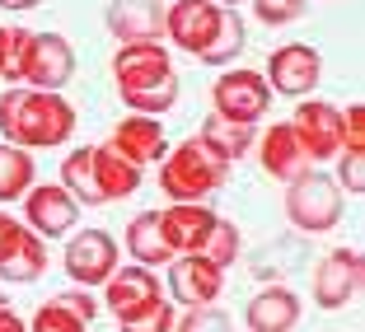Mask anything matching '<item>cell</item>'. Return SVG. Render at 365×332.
Returning a JSON list of instances; mask_svg holds the SVG:
<instances>
[{
    "instance_id": "cell-20",
    "label": "cell",
    "mask_w": 365,
    "mask_h": 332,
    "mask_svg": "<svg viewBox=\"0 0 365 332\" xmlns=\"http://www.w3.org/2000/svg\"><path fill=\"white\" fill-rule=\"evenodd\" d=\"M94 178H98V192H103V206L108 202H127V197L140 187V169L131 160H122L108 140L94 145Z\"/></svg>"
},
{
    "instance_id": "cell-7",
    "label": "cell",
    "mask_w": 365,
    "mask_h": 332,
    "mask_svg": "<svg viewBox=\"0 0 365 332\" xmlns=\"http://www.w3.org/2000/svg\"><path fill=\"white\" fill-rule=\"evenodd\" d=\"M295 136H300L309 164H328L342 155V113L323 98H300L295 103V118H290Z\"/></svg>"
},
{
    "instance_id": "cell-3",
    "label": "cell",
    "mask_w": 365,
    "mask_h": 332,
    "mask_svg": "<svg viewBox=\"0 0 365 332\" xmlns=\"http://www.w3.org/2000/svg\"><path fill=\"white\" fill-rule=\"evenodd\" d=\"M225 173L230 164L206 150L202 136H187L160 160V192L169 202H206L225 187Z\"/></svg>"
},
{
    "instance_id": "cell-27",
    "label": "cell",
    "mask_w": 365,
    "mask_h": 332,
    "mask_svg": "<svg viewBox=\"0 0 365 332\" xmlns=\"http://www.w3.org/2000/svg\"><path fill=\"white\" fill-rule=\"evenodd\" d=\"M197 253L206 257V262H211V267H235L239 262V253H244V239H239V225L235 220H220V215H215V225H211V234H206V244L197 248Z\"/></svg>"
},
{
    "instance_id": "cell-21",
    "label": "cell",
    "mask_w": 365,
    "mask_h": 332,
    "mask_svg": "<svg viewBox=\"0 0 365 332\" xmlns=\"http://www.w3.org/2000/svg\"><path fill=\"white\" fill-rule=\"evenodd\" d=\"M127 253L136 257V267H150V271L173 262L169 244H164V229H160V211L131 215V225H127Z\"/></svg>"
},
{
    "instance_id": "cell-39",
    "label": "cell",
    "mask_w": 365,
    "mask_h": 332,
    "mask_svg": "<svg viewBox=\"0 0 365 332\" xmlns=\"http://www.w3.org/2000/svg\"><path fill=\"white\" fill-rule=\"evenodd\" d=\"M215 5H220V10H239V5H244V0H215Z\"/></svg>"
},
{
    "instance_id": "cell-10",
    "label": "cell",
    "mask_w": 365,
    "mask_h": 332,
    "mask_svg": "<svg viewBox=\"0 0 365 332\" xmlns=\"http://www.w3.org/2000/svg\"><path fill=\"white\" fill-rule=\"evenodd\" d=\"M71 76H76V47L61 33H33L29 56H24V85L61 94L71 85Z\"/></svg>"
},
{
    "instance_id": "cell-30",
    "label": "cell",
    "mask_w": 365,
    "mask_h": 332,
    "mask_svg": "<svg viewBox=\"0 0 365 332\" xmlns=\"http://www.w3.org/2000/svg\"><path fill=\"white\" fill-rule=\"evenodd\" d=\"M173 332H235V318L225 309H215V304H202V309H187Z\"/></svg>"
},
{
    "instance_id": "cell-26",
    "label": "cell",
    "mask_w": 365,
    "mask_h": 332,
    "mask_svg": "<svg viewBox=\"0 0 365 332\" xmlns=\"http://www.w3.org/2000/svg\"><path fill=\"white\" fill-rule=\"evenodd\" d=\"M33 187V155L19 145H0V202H19Z\"/></svg>"
},
{
    "instance_id": "cell-17",
    "label": "cell",
    "mask_w": 365,
    "mask_h": 332,
    "mask_svg": "<svg viewBox=\"0 0 365 332\" xmlns=\"http://www.w3.org/2000/svg\"><path fill=\"white\" fill-rule=\"evenodd\" d=\"M108 33L118 43H160L164 33L160 0H108Z\"/></svg>"
},
{
    "instance_id": "cell-23",
    "label": "cell",
    "mask_w": 365,
    "mask_h": 332,
    "mask_svg": "<svg viewBox=\"0 0 365 332\" xmlns=\"http://www.w3.org/2000/svg\"><path fill=\"white\" fill-rule=\"evenodd\" d=\"M197 136H202L206 150L220 155L225 164H239L248 150H253V127H244V122H230V118H215V113L202 122V131H197Z\"/></svg>"
},
{
    "instance_id": "cell-25",
    "label": "cell",
    "mask_w": 365,
    "mask_h": 332,
    "mask_svg": "<svg viewBox=\"0 0 365 332\" xmlns=\"http://www.w3.org/2000/svg\"><path fill=\"white\" fill-rule=\"evenodd\" d=\"M248 33H244V19H239V10H225L220 14V28H215V38L206 43V52L197 56L202 66H230L239 52H244Z\"/></svg>"
},
{
    "instance_id": "cell-22",
    "label": "cell",
    "mask_w": 365,
    "mask_h": 332,
    "mask_svg": "<svg viewBox=\"0 0 365 332\" xmlns=\"http://www.w3.org/2000/svg\"><path fill=\"white\" fill-rule=\"evenodd\" d=\"M47 271V244L24 225V234L14 239L10 257L0 262V281H14V286H33V281Z\"/></svg>"
},
{
    "instance_id": "cell-9",
    "label": "cell",
    "mask_w": 365,
    "mask_h": 332,
    "mask_svg": "<svg viewBox=\"0 0 365 332\" xmlns=\"http://www.w3.org/2000/svg\"><path fill=\"white\" fill-rule=\"evenodd\" d=\"M61 267L76 286H103L113 271H118V239L108 229H80L61 253Z\"/></svg>"
},
{
    "instance_id": "cell-12",
    "label": "cell",
    "mask_w": 365,
    "mask_h": 332,
    "mask_svg": "<svg viewBox=\"0 0 365 332\" xmlns=\"http://www.w3.org/2000/svg\"><path fill=\"white\" fill-rule=\"evenodd\" d=\"M361 281H365L361 248H333L314 271V304L319 309H346L361 295Z\"/></svg>"
},
{
    "instance_id": "cell-13",
    "label": "cell",
    "mask_w": 365,
    "mask_h": 332,
    "mask_svg": "<svg viewBox=\"0 0 365 332\" xmlns=\"http://www.w3.org/2000/svg\"><path fill=\"white\" fill-rule=\"evenodd\" d=\"M160 300H164V290H160V276H155L150 267H122V271H113V276L103 281V304H108V313H113L118 323L145 313Z\"/></svg>"
},
{
    "instance_id": "cell-32",
    "label": "cell",
    "mask_w": 365,
    "mask_h": 332,
    "mask_svg": "<svg viewBox=\"0 0 365 332\" xmlns=\"http://www.w3.org/2000/svg\"><path fill=\"white\" fill-rule=\"evenodd\" d=\"M253 14H258L267 28H286L304 14V0H253Z\"/></svg>"
},
{
    "instance_id": "cell-28",
    "label": "cell",
    "mask_w": 365,
    "mask_h": 332,
    "mask_svg": "<svg viewBox=\"0 0 365 332\" xmlns=\"http://www.w3.org/2000/svg\"><path fill=\"white\" fill-rule=\"evenodd\" d=\"M29 43H33V28H24V24L5 28V66H0L5 89H10V85H24V56H29Z\"/></svg>"
},
{
    "instance_id": "cell-2",
    "label": "cell",
    "mask_w": 365,
    "mask_h": 332,
    "mask_svg": "<svg viewBox=\"0 0 365 332\" xmlns=\"http://www.w3.org/2000/svg\"><path fill=\"white\" fill-rule=\"evenodd\" d=\"M113 85L131 113L160 118L178 103V71L164 43H118L113 52Z\"/></svg>"
},
{
    "instance_id": "cell-18",
    "label": "cell",
    "mask_w": 365,
    "mask_h": 332,
    "mask_svg": "<svg viewBox=\"0 0 365 332\" xmlns=\"http://www.w3.org/2000/svg\"><path fill=\"white\" fill-rule=\"evenodd\" d=\"M244 323H248V332H295V323H300V295L290 286L258 290L244 309Z\"/></svg>"
},
{
    "instance_id": "cell-31",
    "label": "cell",
    "mask_w": 365,
    "mask_h": 332,
    "mask_svg": "<svg viewBox=\"0 0 365 332\" xmlns=\"http://www.w3.org/2000/svg\"><path fill=\"white\" fill-rule=\"evenodd\" d=\"M173 323H178V313H173V300L164 295L160 304H150L145 313H136V318L122 323V332H173Z\"/></svg>"
},
{
    "instance_id": "cell-33",
    "label": "cell",
    "mask_w": 365,
    "mask_h": 332,
    "mask_svg": "<svg viewBox=\"0 0 365 332\" xmlns=\"http://www.w3.org/2000/svg\"><path fill=\"white\" fill-rule=\"evenodd\" d=\"M342 155H361L365 160V108L351 103L342 113Z\"/></svg>"
},
{
    "instance_id": "cell-11",
    "label": "cell",
    "mask_w": 365,
    "mask_h": 332,
    "mask_svg": "<svg viewBox=\"0 0 365 332\" xmlns=\"http://www.w3.org/2000/svg\"><path fill=\"white\" fill-rule=\"evenodd\" d=\"M220 5L215 0H173L169 10H164V38H169L178 52L187 56H202L206 43L215 38L220 28Z\"/></svg>"
},
{
    "instance_id": "cell-15",
    "label": "cell",
    "mask_w": 365,
    "mask_h": 332,
    "mask_svg": "<svg viewBox=\"0 0 365 332\" xmlns=\"http://www.w3.org/2000/svg\"><path fill=\"white\" fill-rule=\"evenodd\" d=\"M108 145H113L122 160H131L136 169H145V164H160L164 155H169V136H164L160 118H145V113H131V118H122L118 127H113V136H108Z\"/></svg>"
},
{
    "instance_id": "cell-5",
    "label": "cell",
    "mask_w": 365,
    "mask_h": 332,
    "mask_svg": "<svg viewBox=\"0 0 365 332\" xmlns=\"http://www.w3.org/2000/svg\"><path fill=\"white\" fill-rule=\"evenodd\" d=\"M272 85L262 80V71H220V80L211 85V113L215 118H230V122H244V127H258L272 108Z\"/></svg>"
},
{
    "instance_id": "cell-19",
    "label": "cell",
    "mask_w": 365,
    "mask_h": 332,
    "mask_svg": "<svg viewBox=\"0 0 365 332\" xmlns=\"http://www.w3.org/2000/svg\"><path fill=\"white\" fill-rule=\"evenodd\" d=\"M262 169H267V178L277 182H290L295 173L309 169V155H304L300 136H295V127L290 122H272L267 131H262Z\"/></svg>"
},
{
    "instance_id": "cell-38",
    "label": "cell",
    "mask_w": 365,
    "mask_h": 332,
    "mask_svg": "<svg viewBox=\"0 0 365 332\" xmlns=\"http://www.w3.org/2000/svg\"><path fill=\"white\" fill-rule=\"evenodd\" d=\"M43 0H0V10H10V14H29V10H38Z\"/></svg>"
},
{
    "instance_id": "cell-35",
    "label": "cell",
    "mask_w": 365,
    "mask_h": 332,
    "mask_svg": "<svg viewBox=\"0 0 365 332\" xmlns=\"http://www.w3.org/2000/svg\"><path fill=\"white\" fill-rule=\"evenodd\" d=\"M337 182H342L351 197L365 192V160L361 155H342V169H337Z\"/></svg>"
},
{
    "instance_id": "cell-29",
    "label": "cell",
    "mask_w": 365,
    "mask_h": 332,
    "mask_svg": "<svg viewBox=\"0 0 365 332\" xmlns=\"http://www.w3.org/2000/svg\"><path fill=\"white\" fill-rule=\"evenodd\" d=\"M85 328H89L85 318H76V313L61 309L56 300L38 304V313H33V323H29V332H85Z\"/></svg>"
},
{
    "instance_id": "cell-4",
    "label": "cell",
    "mask_w": 365,
    "mask_h": 332,
    "mask_svg": "<svg viewBox=\"0 0 365 332\" xmlns=\"http://www.w3.org/2000/svg\"><path fill=\"white\" fill-rule=\"evenodd\" d=\"M286 215L304 234H328L342 220V187L323 169H304L286 182Z\"/></svg>"
},
{
    "instance_id": "cell-6",
    "label": "cell",
    "mask_w": 365,
    "mask_h": 332,
    "mask_svg": "<svg viewBox=\"0 0 365 332\" xmlns=\"http://www.w3.org/2000/svg\"><path fill=\"white\" fill-rule=\"evenodd\" d=\"M80 220V202L61 182H33L24 192V225L38 239H66Z\"/></svg>"
},
{
    "instance_id": "cell-16",
    "label": "cell",
    "mask_w": 365,
    "mask_h": 332,
    "mask_svg": "<svg viewBox=\"0 0 365 332\" xmlns=\"http://www.w3.org/2000/svg\"><path fill=\"white\" fill-rule=\"evenodd\" d=\"M211 225H215V211L202 202H173L169 211H160V229H164V244H169L173 257L197 253L206 244V234H211Z\"/></svg>"
},
{
    "instance_id": "cell-40",
    "label": "cell",
    "mask_w": 365,
    "mask_h": 332,
    "mask_svg": "<svg viewBox=\"0 0 365 332\" xmlns=\"http://www.w3.org/2000/svg\"><path fill=\"white\" fill-rule=\"evenodd\" d=\"M0 66H5V24H0Z\"/></svg>"
},
{
    "instance_id": "cell-8",
    "label": "cell",
    "mask_w": 365,
    "mask_h": 332,
    "mask_svg": "<svg viewBox=\"0 0 365 332\" xmlns=\"http://www.w3.org/2000/svg\"><path fill=\"white\" fill-rule=\"evenodd\" d=\"M319 76H323L319 47H309V43H286V47H277V52L267 56V76H262V80H267L281 98H295V103H300L304 94H314V89H319Z\"/></svg>"
},
{
    "instance_id": "cell-37",
    "label": "cell",
    "mask_w": 365,
    "mask_h": 332,
    "mask_svg": "<svg viewBox=\"0 0 365 332\" xmlns=\"http://www.w3.org/2000/svg\"><path fill=\"white\" fill-rule=\"evenodd\" d=\"M0 332H29V328H24V318L14 309H0Z\"/></svg>"
},
{
    "instance_id": "cell-14",
    "label": "cell",
    "mask_w": 365,
    "mask_h": 332,
    "mask_svg": "<svg viewBox=\"0 0 365 332\" xmlns=\"http://www.w3.org/2000/svg\"><path fill=\"white\" fill-rule=\"evenodd\" d=\"M225 271L211 267L202 253H182L169 262V300L173 304H187V309H202V304L220 300V286H225Z\"/></svg>"
},
{
    "instance_id": "cell-1",
    "label": "cell",
    "mask_w": 365,
    "mask_h": 332,
    "mask_svg": "<svg viewBox=\"0 0 365 332\" xmlns=\"http://www.w3.org/2000/svg\"><path fill=\"white\" fill-rule=\"evenodd\" d=\"M76 131V108L66 94L52 89H29V85H10L0 94V136L5 145L19 150H52L66 145Z\"/></svg>"
},
{
    "instance_id": "cell-36",
    "label": "cell",
    "mask_w": 365,
    "mask_h": 332,
    "mask_svg": "<svg viewBox=\"0 0 365 332\" xmlns=\"http://www.w3.org/2000/svg\"><path fill=\"white\" fill-rule=\"evenodd\" d=\"M19 234H24V225L14 220L10 211H0V262L10 257V248H14V239H19Z\"/></svg>"
},
{
    "instance_id": "cell-34",
    "label": "cell",
    "mask_w": 365,
    "mask_h": 332,
    "mask_svg": "<svg viewBox=\"0 0 365 332\" xmlns=\"http://www.w3.org/2000/svg\"><path fill=\"white\" fill-rule=\"evenodd\" d=\"M56 304H61V309H71L76 318H85V323H94V313H98L94 295H89L85 286H71V290H61V295H56Z\"/></svg>"
},
{
    "instance_id": "cell-24",
    "label": "cell",
    "mask_w": 365,
    "mask_h": 332,
    "mask_svg": "<svg viewBox=\"0 0 365 332\" xmlns=\"http://www.w3.org/2000/svg\"><path fill=\"white\" fill-rule=\"evenodd\" d=\"M61 187L76 197L80 206H103V192H98V178H94V145L66 155V164H61Z\"/></svg>"
},
{
    "instance_id": "cell-41",
    "label": "cell",
    "mask_w": 365,
    "mask_h": 332,
    "mask_svg": "<svg viewBox=\"0 0 365 332\" xmlns=\"http://www.w3.org/2000/svg\"><path fill=\"white\" fill-rule=\"evenodd\" d=\"M0 309H10V300H5V290H0Z\"/></svg>"
}]
</instances>
